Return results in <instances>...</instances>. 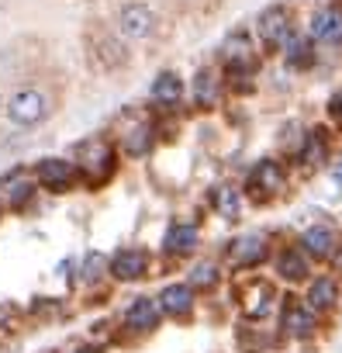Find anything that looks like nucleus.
<instances>
[{
	"instance_id": "f257e3e1",
	"label": "nucleus",
	"mask_w": 342,
	"mask_h": 353,
	"mask_svg": "<svg viewBox=\"0 0 342 353\" xmlns=\"http://www.w3.org/2000/svg\"><path fill=\"white\" fill-rule=\"evenodd\" d=\"M49 114H52V97L45 90H39V87H21L8 101V118L14 125H21V128L42 125Z\"/></svg>"
},
{
	"instance_id": "f03ea898",
	"label": "nucleus",
	"mask_w": 342,
	"mask_h": 353,
	"mask_svg": "<svg viewBox=\"0 0 342 353\" xmlns=\"http://www.w3.org/2000/svg\"><path fill=\"white\" fill-rule=\"evenodd\" d=\"M111 166H114V149L104 139H90L80 145V170L87 173L90 184H100L111 173Z\"/></svg>"
},
{
	"instance_id": "7ed1b4c3",
	"label": "nucleus",
	"mask_w": 342,
	"mask_h": 353,
	"mask_svg": "<svg viewBox=\"0 0 342 353\" xmlns=\"http://www.w3.org/2000/svg\"><path fill=\"white\" fill-rule=\"evenodd\" d=\"M256 32H259V42H263V46H284V42L294 35V28H290V11L280 8V4L266 8V11L259 14V21H256Z\"/></svg>"
},
{
	"instance_id": "20e7f679",
	"label": "nucleus",
	"mask_w": 342,
	"mask_h": 353,
	"mask_svg": "<svg viewBox=\"0 0 342 353\" xmlns=\"http://www.w3.org/2000/svg\"><path fill=\"white\" fill-rule=\"evenodd\" d=\"M35 176H39V184L49 188V191H66V188H73V181H76V166H73L70 159L49 156V159H42V163L35 166Z\"/></svg>"
},
{
	"instance_id": "39448f33",
	"label": "nucleus",
	"mask_w": 342,
	"mask_h": 353,
	"mask_svg": "<svg viewBox=\"0 0 342 353\" xmlns=\"http://www.w3.org/2000/svg\"><path fill=\"white\" fill-rule=\"evenodd\" d=\"M118 28H121V35L125 39H149L152 32H156V14H152V8H145V4H128V8H121V14H118Z\"/></svg>"
},
{
	"instance_id": "423d86ee",
	"label": "nucleus",
	"mask_w": 342,
	"mask_h": 353,
	"mask_svg": "<svg viewBox=\"0 0 342 353\" xmlns=\"http://www.w3.org/2000/svg\"><path fill=\"white\" fill-rule=\"evenodd\" d=\"M335 246H339V232H335L332 225H311V229L301 232V250H304V256L325 260V256L335 253Z\"/></svg>"
},
{
	"instance_id": "0eeeda50",
	"label": "nucleus",
	"mask_w": 342,
	"mask_h": 353,
	"mask_svg": "<svg viewBox=\"0 0 342 353\" xmlns=\"http://www.w3.org/2000/svg\"><path fill=\"white\" fill-rule=\"evenodd\" d=\"M308 35H311L314 42H328V46L342 42V11H339V8H321V11H314V14H311V25H308Z\"/></svg>"
},
{
	"instance_id": "6e6552de",
	"label": "nucleus",
	"mask_w": 342,
	"mask_h": 353,
	"mask_svg": "<svg viewBox=\"0 0 342 353\" xmlns=\"http://www.w3.org/2000/svg\"><path fill=\"white\" fill-rule=\"evenodd\" d=\"M107 270L118 281H138L149 270V253L145 250H118L114 260L107 263Z\"/></svg>"
},
{
	"instance_id": "1a4fd4ad",
	"label": "nucleus",
	"mask_w": 342,
	"mask_h": 353,
	"mask_svg": "<svg viewBox=\"0 0 342 353\" xmlns=\"http://www.w3.org/2000/svg\"><path fill=\"white\" fill-rule=\"evenodd\" d=\"M191 308H194V288H191V284H166V288H162V294H159V312L184 319V315H191Z\"/></svg>"
},
{
	"instance_id": "9d476101",
	"label": "nucleus",
	"mask_w": 342,
	"mask_h": 353,
	"mask_svg": "<svg viewBox=\"0 0 342 353\" xmlns=\"http://www.w3.org/2000/svg\"><path fill=\"white\" fill-rule=\"evenodd\" d=\"M125 325L135 332H149L159 325V301L156 298H135L125 312Z\"/></svg>"
},
{
	"instance_id": "9b49d317",
	"label": "nucleus",
	"mask_w": 342,
	"mask_h": 353,
	"mask_svg": "<svg viewBox=\"0 0 342 353\" xmlns=\"http://www.w3.org/2000/svg\"><path fill=\"white\" fill-rule=\"evenodd\" d=\"M228 256H232L235 267H256V263H263V256H266V239H263V236H242V239L232 243Z\"/></svg>"
},
{
	"instance_id": "f8f14e48",
	"label": "nucleus",
	"mask_w": 342,
	"mask_h": 353,
	"mask_svg": "<svg viewBox=\"0 0 342 353\" xmlns=\"http://www.w3.org/2000/svg\"><path fill=\"white\" fill-rule=\"evenodd\" d=\"M249 188L259 194H273V191H280L284 188V170H280V163L277 159H259V166L253 170V176H249Z\"/></svg>"
},
{
	"instance_id": "ddd939ff",
	"label": "nucleus",
	"mask_w": 342,
	"mask_h": 353,
	"mask_svg": "<svg viewBox=\"0 0 342 353\" xmlns=\"http://www.w3.org/2000/svg\"><path fill=\"white\" fill-rule=\"evenodd\" d=\"M180 97H184V83H180L177 73L166 70V73H159V77L152 80V101H156L159 108H177Z\"/></svg>"
},
{
	"instance_id": "4468645a",
	"label": "nucleus",
	"mask_w": 342,
	"mask_h": 353,
	"mask_svg": "<svg viewBox=\"0 0 342 353\" xmlns=\"http://www.w3.org/2000/svg\"><path fill=\"white\" fill-rule=\"evenodd\" d=\"M308 256L301 253V250H280L277 253V274L280 277H287V281H301V277H308Z\"/></svg>"
},
{
	"instance_id": "2eb2a0df",
	"label": "nucleus",
	"mask_w": 342,
	"mask_h": 353,
	"mask_svg": "<svg viewBox=\"0 0 342 353\" xmlns=\"http://www.w3.org/2000/svg\"><path fill=\"white\" fill-rule=\"evenodd\" d=\"M335 298H339V284H335L332 277H318V281L308 288V308H311V312H325V308H332Z\"/></svg>"
},
{
	"instance_id": "dca6fc26",
	"label": "nucleus",
	"mask_w": 342,
	"mask_h": 353,
	"mask_svg": "<svg viewBox=\"0 0 342 353\" xmlns=\"http://www.w3.org/2000/svg\"><path fill=\"white\" fill-rule=\"evenodd\" d=\"M197 246V229L194 225H173V229H169L166 232V239H162V250L166 253H191Z\"/></svg>"
},
{
	"instance_id": "f3484780",
	"label": "nucleus",
	"mask_w": 342,
	"mask_h": 353,
	"mask_svg": "<svg viewBox=\"0 0 342 353\" xmlns=\"http://www.w3.org/2000/svg\"><path fill=\"white\" fill-rule=\"evenodd\" d=\"M284 325H287L290 336L304 339V336L314 329V312H311L308 305H290V308L284 312Z\"/></svg>"
},
{
	"instance_id": "a211bd4d",
	"label": "nucleus",
	"mask_w": 342,
	"mask_h": 353,
	"mask_svg": "<svg viewBox=\"0 0 342 353\" xmlns=\"http://www.w3.org/2000/svg\"><path fill=\"white\" fill-rule=\"evenodd\" d=\"M218 90H222V83H218V73L215 70H201L194 77V101L201 108H211L218 101Z\"/></svg>"
},
{
	"instance_id": "6ab92c4d",
	"label": "nucleus",
	"mask_w": 342,
	"mask_h": 353,
	"mask_svg": "<svg viewBox=\"0 0 342 353\" xmlns=\"http://www.w3.org/2000/svg\"><path fill=\"white\" fill-rule=\"evenodd\" d=\"M270 308H273V288H270L266 281L253 284V291H249V301H246V315H253V319H263Z\"/></svg>"
},
{
	"instance_id": "aec40b11",
	"label": "nucleus",
	"mask_w": 342,
	"mask_h": 353,
	"mask_svg": "<svg viewBox=\"0 0 342 353\" xmlns=\"http://www.w3.org/2000/svg\"><path fill=\"white\" fill-rule=\"evenodd\" d=\"M152 149V128L149 125H135L125 132V152L135 159V156H145Z\"/></svg>"
},
{
	"instance_id": "412c9836",
	"label": "nucleus",
	"mask_w": 342,
	"mask_h": 353,
	"mask_svg": "<svg viewBox=\"0 0 342 353\" xmlns=\"http://www.w3.org/2000/svg\"><path fill=\"white\" fill-rule=\"evenodd\" d=\"M325 156H328V139L321 135V128L308 132V135H304V145H301V152H297V159H304V163H321Z\"/></svg>"
},
{
	"instance_id": "4be33fe9",
	"label": "nucleus",
	"mask_w": 342,
	"mask_h": 353,
	"mask_svg": "<svg viewBox=\"0 0 342 353\" xmlns=\"http://www.w3.org/2000/svg\"><path fill=\"white\" fill-rule=\"evenodd\" d=\"M215 205H218V212H222L225 219H235V215H239L242 198H239V191H235V188H218V191H215Z\"/></svg>"
},
{
	"instance_id": "5701e85b",
	"label": "nucleus",
	"mask_w": 342,
	"mask_h": 353,
	"mask_svg": "<svg viewBox=\"0 0 342 353\" xmlns=\"http://www.w3.org/2000/svg\"><path fill=\"white\" fill-rule=\"evenodd\" d=\"M284 56H287V63H294V66H304V63L311 59V46H308L304 39L290 35V39L284 42Z\"/></svg>"
},
{
	"instance_id": "b1692460",
	"label": "nucleus",
	"mask_w": 342,
	"mask_h": 353,
	"mask_svg": "<svg viewBox=\"0 0 342 353\" xmlns=\"http://www.w3.org/2000/svg\"><path fill=\"white\" fill-rule=\"evenodd\" d=\"M218 284V267L215 263H197L191 270V288H215Z\"/></svg>"
},
{
	"instance_id": "393cba45",
	"label": "nucleus",
	"mask_w": 342,
	"mask_h": 353,
	"mask_svg": "<svg viewBox=\"0 0 342 353\" xmlns=\"http://www.w3.org/2000/svg\"><path fill=\"white\" fill-rule=\"evenodd\" d=\"M225 56L232 59V66H235V63H246V59H249V42H246L242 35L228 39V42H225Z\"/></svg>"
},
{
	"instance_id": "a878e982",
	"label": "nucleus",
	"mask_w": 342,
	"mask_h": 353,
	"mask_svg": "<svg viewBox=\"0 0 342 353\" xmlns=\"http://www.w3.org/2000/svg\"><path fill=\"white\" fill-rule=\"evenodd\" d=\"M32 181H14L11 188H8V201H11V208H21L28 198H32Z\"/></svg>"
},
{
	"instance_id": "bb28decb",
	"label": "nucleus",
	"mask_w": 342,
	"mask_h": 353,
	"mask_svg": "<svg viewBox=\"0 0 342 353\" xmlns=\"http://www.w3.org/2000/svg\"><path fill=\"white\" fill-rule=\"evenodd\" d=\"M104 270H107V260H104L100 253H90L87 263H83V277H87V281H97Z\"/></svg>"
},
{
	"instance_id": "cd10ccee",
	"label": "nucleus",
	"mask_w": 342,
	"mask_h": 353,
	"mask_svg": "<svg viewBox=\"0 0 342 353\" xmlns=\"http://www.w3.org/2000/svg\"><path fill=\"white\" fill-rule=\"evenodd\" d=\"M328 114H332V121H339V125H342V90H335V94H332V101H328Z\"/></svg>"
},
{
	"instance_id": "c85d7f7f",
	"label": "nucleus",
	"mask_w": 342,
	"mask_h": 353,
	"mask_svg": "<svg viewBox=\"0 0 342 353\" xmlns=\"http://www.w3.org/2000/svg\"><path fill=\"white\" fill-rule=\"evenodd\" d=\"M11 319H14V305L0 301V329H8V325H11Z\"/></svg>"
},
{
	"instance_id": "c756f323",
	"label": "nucleus",
	"mask_w": 342,
	"mask_h": 353,
	"mask_svg": "<svg viewBox=\"0 0 342 353\" xmlns=\"http://www.w3.org/2000/svg\"><path fill=\"white\" fill-rule=\"evenodd\" d=\"M76 353H100L97 346H83V350H76Z\"/></svg>"
},
{
	"instance_id": "7c9ffc66",
	"label": "nucleus",
	"mask_w": 342,
	"mask_h": 353,
	"mask_svg": "<svg viewBox=\"0 0 342 353\" xmlns=\"http://www.w3.org/2000/svg\"><path fill=\"white\" fill-rule=\"evenodd\" d=\"M335 181H339V184H342V166H339V170H335Z\"/></svg>"
}]
</instances>
